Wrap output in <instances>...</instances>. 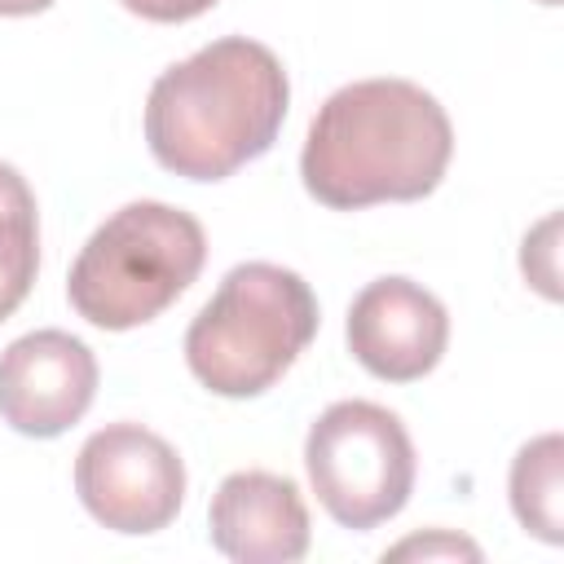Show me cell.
Here are the masks:
<instances>
[{
	"label": "cell",
	"mask_w": 564,
	"mask_h": 564,
	"mask_svg": "<svg viewBox=\"0 0 564 564\" xmlns=\"http://www.w3.org/2000/svg\"><path fill=\"white\" fill-rule=\"evenodd\" d=\"M454 154L445 106L410 79H357L335 88L300 154L304 189L335 212L427 198Z\"/></svg>",
	"instance_id": "obj_1"
},
{
	"label": "cell",
	"mask_w": 564,
	"mask_h": 564,
	"mask_svg": "<svg viewBox=\"0 0 564 564\" xmlns=\"http://www.w3.org/2000/svg\"><path fill=\"white\" fill-rule=\"evenodd\" d=\"M291 79L278 53L247 35L203 44L167 66L145 97V145L185 181H225L260 159L286 119Z\"/></svg>",
	"instance_id": "obj_2"
},
{
	"label": "cell",
	"mask_w": 564,
	"mask_h": 564,
	"mask_svg": "<svg viewBox=\"0 0 564 564\" xmlns=\"http://www.w3.org/2000/svg\"><path fill=\"white\" fill-rule=\"evenodd\" d=\"M317 335L313 286L282 264H234L185 330V366L216 397L269 392Z\"/></svg>",
	"instance_id": "obj_3"
},
{
	"label": "cell",
	"mask_w": 564,
	"mask_h": 564,
	"mask_svg": "<svg viewBox=\"0 0 564 564\" xmlns=\"http://www.w3.org/2000/svg\"><path fill=\"white\" fill-rule=\"evenodd\" d=\"M207 234L172 203H128L79 247L66 295L70 308L101 330H132L176 304L203 273Z\"/></svg>",
	"instance_id": "obj_4"
},
{
	"label": "cell",
	"mask_w": 564,
	"mask_h": 564,
	"mask_svg": "<svg viewBox=\"0 0 564 564\" xmlns=\"http://www.w3.org/2000/svg\"><path fill=\"white\" fill-rule=\"evenodd\" d=\"M304 467L326 516L357 533L392 520L414 494V445L405 423L388 405L357 397L313 419Z\"/></svg>",
	"instance_id": "obj_5"
},
{
	"label": "cell",
	"mask_w": 564,
	"mask_h": 564,
	"mask_svg": "<svg viewBox=\"0 0 564 564\" xmlns=\"http://www.w3.org/2000/svg\"><path fill=\"white\" fill-rule=\"evenodd\" d=\"M75 494L84 511L115 533H159L185 502V463L159 432L106 423L75 454Z\"/></svg>",
	"instance_id": "obj_6"
},
{
	"label": "cell",
	"mask_w": 564,
	"mask_h": 564,
	"mask_svg": "<svg viewBox=\"0 0 564 564\" xmlns=\"http://www.w3.org/2000/svg\"><path fill=\"white\" fill-rule=\"evenodd\" d=\"M97 397V357L70 330H31L0 352V419L35 441L75 427Z\"/></svg>",
	"instance_id": "obj_7"
},
{
	"label": "cell",
	"mask_w": 564,
	"mask_h": 564,
	"mask_svg": "<svg viewBox=\"0 0 564 564\" xmlns=\"http://www.w3.org/2000/svg\"><path fill=\"white\" fill-rule=\"evenodd\" d=\"M449 344L445 304L410 278H375L348 308V352L388 383H414L436 370Z\"/></svg>",
	"instance_id": "obj_8"
},
{
	"label": "cell",
	"mask_w": 564,
	"mask_h": 564,
	"mask_svg": "<svg viewBox=\"0 0 564 564\" xmlns=\"http://www.w3.org/2000/svg\"><path fill=\"white\" fill-rule=\"evenodd\" d=\"M212 546L238 564H291L308 551V507L291 476L234 471L207 507Z\"/></svg>",
	"instance_id": "obj_9"
},
{
	"label": "cell",
	"mask_w": 564,
	"mask_h": 564,
	"mask_svg": "<svg viewBox=\"0 0 564 564\" xmlns=\"http://www.w3.org/2000/svg\"><path fill=\"white\" fill-rule=\"evenodd\" d=\"M511 511L533 538L551 546L564 542V441L560 432L533 436L511 458Z\"/></svg>",
	"instance_id": "obj_10"
},
{
	"label": "cell",
	"mask_w": 564,
	"mask_h": 564,
	"mask_svg": "<svg viewBox=\"0 0 564 564\" xmlns=\"http://www.w3.org/2000/svg\"><path fill=\"white\" fill-rule=\"evenodd\" d=\"M40 273L35 194L13 163H0V322L26 300Z\"/></svg>",
	"instance_id": "obj_11"
},
{
	"label": "cell",
	"mask_w": 564,
	"mask_h": 564,
	"mask_svg": "<svg viewBox=\"0 0 564 564\" xmlns=\"http://www.w3.org/2000/svg\"><path fill=\"white\" fill-rule=\"evenodd\" d=\"M555 238H560V216L551 212L529 238H524V251H520V269L524 278L546 295V300H560V269H555Z\"/></svg>",
	"instance_id": "obj_12"
},
{
	"label": "cell",
	"mask_w": 564,
	"mask_h": 564,
	"mask_svg": "<svg viewBox=\"0 0 564 564\" xmlns=\"http://www.w3.org/2000/svg\"><path fill=\"white\" fill-rule=\"evenodd\" d=\"M383 560H480V546L463 533L432 529V533H414V538L388 546Z\"/></svg>",
	"instance_id": "obj_13"
},
{
	"label": "cell",
	"mask_w": 564,
	"mask_h": 564,
	"mask_svg": "<svg viewBox=\"0 0 564 564\" xmlns=\"http://www.w3.org/2000/svg\"><path fill=\"white\" fill-rule=\"evenodd\" d=\"M119 4L145 22H189V18L207 13L216 0H119Z\"/></svg>",
	"instance_id": "obj_14"
},
{
	"label": "cell",
	"mask_w": 564,
	"mask_h": 564,
	"mask_svg": "<svg viewBox=\"0 0 564 564\" xmlns=\"http://www.w3.org/2000/svg\"><path fill=\"white\" fill-rule=\"evenodd\" d=\"M48 4L57 0H0V18H31V13H44Z\"/></svg>",
	"instance_id": "obj_15"
},
{
	"label": "cell",
	"mask_w": 564,
	"mask_h": 564,
	"mask_svg": "<svg viewBox=\"0 0 564 564\" xmlns=\"http://www.w3.org/2000/svg\"><path fill=\"white\" fill-rule=\"evenodd\" d=\"M538 4H560V0H538Z\"/></svg>",
	"instance_id": "obj_16"
}]
</instances>
